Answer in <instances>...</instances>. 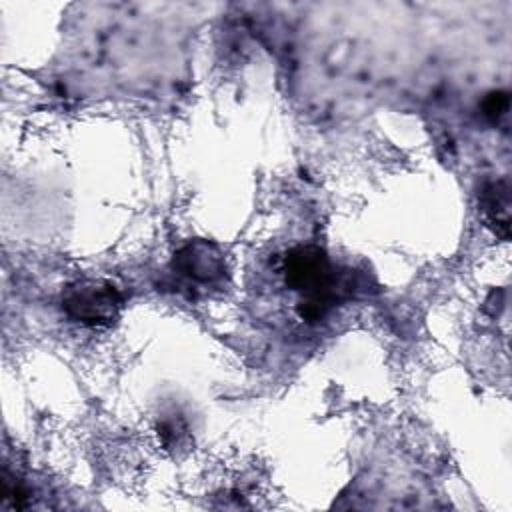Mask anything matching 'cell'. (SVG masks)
<instances>
[{"instance_id":"obj_2","label":"cell","mask_w":512,"mask_h":512,"mask_svg":"<svg viewBox=\"0 0 512 512\" xmlns=\"http://www.w3.org/2000/svg\"><path fill=\"white\" fill-rule=\"evenodd\" d=\"M286 286L304 296L334 294V268L328 254L320 246H296L286 252L282 264Z\"/></svg>"},{"instance_id":"obj_5","label":"cell","mask_w":512,"mask_h":512,"mask_svg":"<svg viewBox=\"0 0 512 512\" xmlns=\"http://www.w3.org/2000/svg\"><path fill=\"white\" fill-rule=\"evenodd\" d=\"M508 106H510V98H508V92L504 90H494L490 92L484 100H482V114L496 122L500 120L506 112H508Z\"/></svg>"},{"instance_id":"obj_3","label":"cell","mask_w":512,"mask_h":512,"mask_svg":"<svg viewBox=\"0 0 512 512\" xmlns=\"http://www.w3.org/2000/svg\"><path fill=\"white\" fill-rule=\"evenodd\" d=\"M172 270L190 284L216 286L224 280L228 266L218 244L210 240H192L174 254Z\"/></svg>"},{"instance_id":"obj_1","label":"cell","mask_w":512,"mask_h":512,"mask_svg":"<svg viewBox=\"0 0 512 512\" xmlns=\"http://www.w3.org/2000/svg\"><path fill=\"white\" fill-rule=\"evenodd\" d=\"M62 308L74 322L92 328L110 326L122 308L118 288L100 278H82L62 290Z\"/></svg>"},{"instance_id":"obj_4","label":"cell","mask_w":512,"mask_h":512,"mask_svg":"<svg viewBox=\"0 0 512 512\" xmlns=\"http://www.w3.org/2000/svg\"><path fill=\"white\" fill-rule=\"evenodd\" d=\"M482 212L496 236L506 240L510 236V188L504 180L490 182L482 190Z\"/></svg>"}]
</instances>
